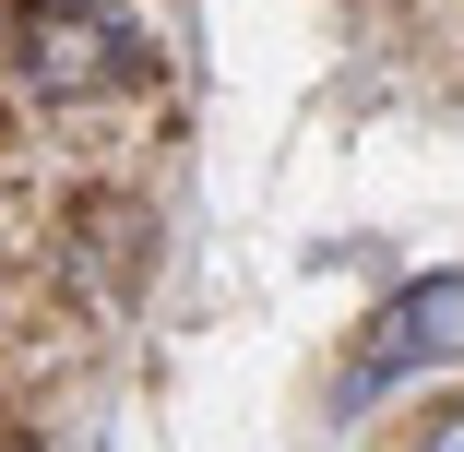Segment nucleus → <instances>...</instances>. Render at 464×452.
Masks as SVG:
<instances>
[{"mask_svg": "<svg viewBox=\"0 0 464 452\" xmlns=\"http://www.w3.org/2000/svg\"><path fill=\"white\" fill-rule=\"evenodd\" d=\"M13 72H24L36 108H96V96H120V83L143 72V24L120 13V0H48V13H24Z\"/></svg>", "mask_w": 464, "mask_h": 452, "instance_id": "f257e3e1", "label": "nucleus"}, {"mask_svg": "<svg viewBox=\"0 0 464 452\" xmlns=\"http://www.w3.org/2000/svg\"><path fill=\"white\" fill-rule=\"evenodd\" d=\"M464 345V274H440V286H417L405 310H393V333L369 345V370H357V393H382L393 370H429V357H452Z\"/></svg>", "mask_w": 464, "mask_h": 452, "instance_id": "f03ea898", "label": "nucleus"}, {"mask_svg": "<svg viewBox=\"0 0 464 452\" xmlns=\"http://www.w3.org/2000/svg\"><path fill=\"white\" fill-rule=\"evenodd\" d=\"M417 452H464V393H452V405L429 417V440H417Z\"/></svg>", "mask_w": 464, "mask_h": 452, "instance_id": "7ed1b4c3", "label": "nucleus"}]
</instances>
